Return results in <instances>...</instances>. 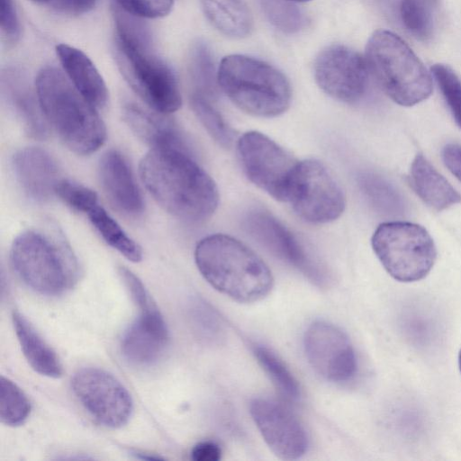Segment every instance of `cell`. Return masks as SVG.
Here are the masks:
<instances>
[{"label":"cell","mask_w":461,"mask_h":461,"mask_svg":"<svg viewBox=\"0 0 461 461\" xmlns=\"http://www.w3.org/2000/svg\"><path fill=\"white\" fill-rule=\"evenodd\" d=\"M140 176L154 200L178 219L203 221L218 206L214 181L189 150L152 149L140 163Z\"/></svg>","instance_id":"obj_1"},{"label":"cell","mask_w":461,"mask_h":461,"mask_svg":"<svg viewBox=\"0 0 461 461\" xmlns=\"http://www.w3.org/2000/svg\"><path fill=\"white\" fill-rule=\"evenodd\" d=\"M194 260L203 278L218 292L240 303L264 299L274 278L267 264L245 244L225 234L202 239Z\"/></svg>","instance_id":"obj_2"},{"label":"cell","mask_w":461,"mask_h":461,"mask_svg":"<svg viewBox=\"0 0 461 461\" xmlns=\"http://www.w3.org/2000/svg\"><path fill=\"white\" fill-rule=\"evenodd\" d=\"M35 91L48 124L71 151L89 155L104 144L106 129L96 108L60 69L42 68L35 78Z\"/></svg>","instance_id":"obj_3"},{"label":"cell","mask_w":461,"mask_h":461,"mask_svg":"<svg viewBox=\"0 0 461 461\" xmlns=\"http://www.w3.org/2000/svg\"><path fill=\"white\" fill-rule=\"evenodd\" d=\"M10 258L23 283L41 294H60L79 278L80 267L73 249L52 226L19 234L12 244Z\"/></svg>","instance_id":"obj_4"},{"label":"cell","mask_w":461,"mask_h":461,"mask_svg":"<svg viewBox=\"0 0 461 461\" xmlns=\"http://www.w3.org/2000/svg\"><path fill=\"white\" fill-rule=\"evenodd\" d=\"M218 84L237 107L254 116H278L291 103L292 91L285 76L272 65L249 56L224 57L218 68Z\"/></svg>","instance_id":"obj_5"},{"label":"cell","mask_w":461,"mask_h":461,"mask_svg":"<svg viewBox=\"0 0 461 461\" xmlns=\"http://www.w3.org/2000/svg\"><path fill=\"white\" fill-rule=\"evenodd\" d=\"M370 74L396 104L412 106L432 93V77L422 61L397 34L377 30L366 47Z\"/></svg>","instance_id":"obj_6"},{"label":"cell","mask_w":461,"mask_h":461,"mask_svg":"<svg viewBox=\"0 0 461 461\" xmlns=\"http://www.w3.org/2000/svg\"><path fill=\"white\" fill-rule=\"evenodd\" d=\"M117 66L131 89L153 110L170 113L182 97L171 67L154 51L152 42H129L114 37Z\"/></svg>","instance_id":"obj_7"},{"label":"cell","mask_w":461,"mask_h":461,"mask_svg":"<svg viewBox=\"0 0 461 461\" xmlns=\"http://www.w3.org/2000/svg\"><path fill=\"white\" fill-rule=\"evenodd\" d=\"M371 243L384 268L400 282L424 278L437 258L436 246L429 233L412 222L381 223L375 230Z\"/></svg>","instance_id":"obj_8"},{"label":"cell","mask_w":461,"mask_h":461,"mask_svg":"<svg viewBox=\"0 0 461 461\" xmlns=\"http://www.w3.org/2000/svg\"><path fill=\"white\" fill-rule=\"evenodd\" d=\"M237 154L253 184L278 201H289L300 161L258 131H248L239 138Z\"/></svg>","instance_id":"obj_9"},{"label":"cell","mask_w":461,"mask_h":461,"mask_svg":"<svg viewBox=\"0 0 461 461\" xmlns=\"http://www.w3.org/2000/svg\"><path fill=\"white\" fill-rule=\"evenodd\" d=\"M303 221L321 224L344 212V194L326 167L315 159L300 161L288 201Z\"/></svg>","instance_id":"obj_10"},{"label":"cell","mask_w":461,"mask_h":461,"mask_svg":"<svg viewBox=\"0 0 461 461\" xmlns=\"http://www.w3.org/2000/svg\"><path fill=\"white\" fill-rule=\"evenodd\" d=\"M71 385L83 407L99 423L117 429L129 421L131 396L112 374L96 367L82 368L74 375Z\"/></svg>","instance_id":"obj_11"},{"label":"cell","mask_w":461,"mask_h":461,"mask_svg":"<svg viewBox=\"0 0 461 461\" xmlns=\"http://www.w3.org/2000/svg\"><path fill=\"white\" fill-rule=\"evenodd\" d=\"M313 70L320 88L340 102L357 103L367 90L370 71L366 60L345 45L324 48L316 57Z\"/></svg>","instance_id":"obj_12"},{"label":"cell","mask_w":461,"mask_h":461,"mask_svg":"<svg viewBox=\"0 0 461 461\" xmlns=\"http://www.w3.org/2000/svg\"><path fill=\"white\" fill-rule=\"evenodd\" d=\"M245 230L280 259L302 272L318 286H326L330 276L326 269L305 249L289 229L270 212L254 209L242 221Z\"/></svg>","instance_id":"obj_13"},{"label":"cell","mask_w":461,"mask_h":461,"mask_svg":"<svg viewBox=\"0 0 461 461\" xmlns=\"http://www.w3.org/2000/svg\"><path fill=\"white\" fill-rule=\"evenodd\" d=\"M303 346L308 362L324 379L343 383L356 375L353 345L338 326L323 321L312 322L305 331Z\"/></svg>","instance_id":"obj_14"},{"label":"cell","mask_w":461,"mask_h":461,"mask_svg":"<svg viewBox=\"0 0 461 461\" xmlns=\"http://www.w3.org/2000/svg\"><path fill=\"white\" fill-rule=\"evenodd\" d=\"M249 411L265 442L279 458L295 460L306 453L309 438L305 428L283 403L258 397L250 402Z\"/></svg>","instance_id":"obj_15"},{"label":"cell","mask_w":461,"mask_h":461,"mask_svg":"<svg viewBox=\"0 0 461 461\" xmlns=\"http://www.w3.org/2000/svg\"><path fill=\"white\" fill-rule=\"evenodd\" d=\"M168 339L167 324L154 303L140 309L138 319L123 333L121 351L133 365L150 366L163 356Z\"/></svg>","instance_id":"obj_16"},{"label":"cell","mask_w":461,"mask_h":461,"mask_svg":"<svg viewBox=\"0 0 461 461\" xmlns=\"http://www.w3.org/2000/svg\"><path fill=\"white\" fill-rule=\"evenodd\" d=\"M98 177L107 200L118 212L128 217L143 212L142 195L127 160L120 152L109 150L104 154L98 166Z\"/></svg>","instance_id":"obj_17"},{"label":"cell","mask_w":461,"mask_h":461,"mask_svg":"<svg viewBox=\"0 0 461 461\" xmlns=\"http://www.w3.org/2000/svg\"><path fill=\"white\" fill-rule=\"evenodd\" d=\"M13 168L23 191L36 202H45L53 194L59 178L55 158L38 147L18 150L13 158Z\"/></svg>","instance_id":"obj_18"},{"label":"cell","mask_w":461,"mask_h":461,"mask_svg":"<svg viewBox=\"0 0 461 461\" xmlns=\"http://www.w3.org/2000/svg\"><path fill=\"white\" fill-rule=\"evenodd\" d=\"M122 113L131 131L152 149L189 150L178 129L167 118L134 103L124 104Z\"/></svg>","instance_id":"obj_19"},{"label":"cell","mask_w":461,"mask_h":461,"mask_svg":"<svg viewBox=\"0 0 461 461\" xmlns=\"http://www.w3.org/2000/svg\"><path fill=\"white\" fill-rule=\"evenodd\" d=\"M59 62L74 86L95 108L108 100L106 85L92 60L80 50L68 44L56 46Z\"/></svg>","instance_id":"obj_20"},{"label":"cell","mask_w":461,"mask_h":461,"mask_svg":"<svg viewBox=\"0 0 461 461\" xmlns=\"http://www.w3.org/2000/svg\"><path fill=\"white\" fill-rule=\"evenodd\" d=\"M409 180L417 195L437 211L461 202V194L420 153L411 164Z\"/></svg>","instance_id":"obj_21"},{"label":"cell","mask_w":461,"mask_h":461,"mask_svg":"<svg viewBox=\"0 0 461 461\" xmlns=\"http://www.w3.org/2000/svg\"><path fill=\"white\" fill-rule=\"evenodd\" d=\"M6 101L26 133L37 140H44L48 135V122L41 108L37 94L33 95L23 76L8 73L3 82Z\"/></svg>","instance_id":"obj_22"},{"label":"cell","mask_w":461,"mask_h":461,"mask_svg":"<svg viewBox=\"0 0 461 461\" xmlns=\"http://www.w3.org/2000/svg\"><path fill=\"white\" fill-rule=\"evenodd\" d=\"M12 318L22 351L32 368L48 377H60L63 369L56 352L22 313L14 311Z\"/></svg>","instance_id":"obj_23"},{"label":"cell","mask_w":461,"mask_h":461,"mask_svg":"<svg viewBox=\"0 0 461 461\" xmlns=\"http://www.w3.org/2000/svg\"><path fill=\"white\" fill-rule=\"evenodd\" d=\"M204 15L225 36L240 39L253 30V17L244 0H201Z\"/></svg>","instance_id":"obj_24"},{"label":"cell","mask_w":461,"mask_h":461,"mask_svg":"<svg viewBox=\"0 0 461 461\" xmlns=\"http://www.w3.org/2000/svg\"><path fill=\"white\" fill-rule=\"evenodd\" d=\"M87 216L102 239L110 247L131 262L141 260V248L127 235L102 206L96 205L87 213Z\"/></svg>","instance_id":"obj_25"},{"label":"cell","mask_w":461,"mask_h":461,"mask_svg":"<svg viewBox=\"0 0 461 461\" xmlns=\"http://www.w3.org/2000/svg\"><path fill=\"white\" fill-rule=\"evenodd\" d=\"M439 0H401L402 24L413 36L427 41L433 35Z\"/></svg>","instance_id":"obj_26"},{"label":"cell","mask_w":461,"mask_h":461,"mask_svg":"<svg viewBox=\"0 0 461 461\" xmlns=\"http://www.w3.org/2000/svg\"><path fill=\"white\" fill-rule=\"evenodd\" d=\"M189 70L194 86L192 94L212 99L218 94V71L206 44L197 42L191 50Z\"/></svg>","instance_id":"obj_27"},{"label":"cell","mask_w":461,"mask_h":461,"mask_svg":"<svg viewBox=\"0 0 461 461\" xmlns=\"http://www.w3.org/2000/svg\"><path fill=\"white\" fill-rule=\"evenodd\" d=\"M253 353L279 392L288 400H298L301 392L297 380L276 353L262 345H254Z\"/></svg>","instance_id":"obj_28"},{"label":"cell","mask_w":461,"mask_h":461,"mask_svg":"<svg viewBox=\"0 0 461 461\" xmlns=\"http://www.w3.org/2000/svg\"><path fill=\"white\" fill-rule=\"evenodd\" d=\"M191 106L211 137L219 145L230 148L235 139L234 131L228 125L221 113L212 104V99L197 94H192Z\"/></svg>","instance_id":"obj_29"},{"label":"cell","mask_w":461,"mask_h":461,"mask_svg":"<svg viewBox=\"0 0 461 461\" xmlns=\"http://www.w3.org/2000/svg\"><path fill=\"white\" fill-rule=\"evenodd\" d=\"M31 404L24 393L9 378L0 379V420L8 426H20L28 418Z\"/></svg>","instance_id":"obj_30"},{"label":"cell","mask_w":461,"mask_h":461,"mask_svg":"<svg viewBox=\"0 0 461 461\" xmlns=\"http://www.w3.org/2000/svg\"><path fill=\"white\" fill-rule=\"evenodd\" d=\"M268 21L278 30L294 33L308 23L303 11L290 0H258Z\"/></svg>","instance_id":"obj_31"},{"label":"cell","mask_w":461,"mask_h":461,"mask_svg":"<svg viewBox=\"0 0 461 461\" xmlns=\"http://www.w3.org/2000/svg\"><path fill=\"white\" fill-rule=\"evenodd\" d=\"M358 182L366 196L384 213H397L402 207L400 196L383 178L373 174H363Z\"/></svg>","instance_id":"obj_32"},{"label":"cell","mask_w":461,"mask_h":461,"mask_svg":"<svg viewBox=\"0 0 461 461\" xmlns=\"http://www.w3.org/2000/svg\"><path fill=\"white\" fill-rule=\"evenodd\" d=\"M431 72L456 123L461 129V79L449 66L441 63L433 65Z\"/></svg>","instance_id":"obj_33"},{"label":"cell","mask_w":461,"mask_h":461,"mask_svg":"<svg viewBox=\"0 0 461 461\" xmlns=\"http://www.w3.org/2000/svg\"><path fill=\"white\" fill-rule=\"evenodd\" d=\"M55 194L73 210L86 214L98 205L95 192L68 179H60L56 186Z\"/></svg>","instance_id":"obj_34"},{"label":"cell","mask_w":461,"mask_h":461,"mask_svg":"<svg viewBox=\"0 0 461 461\" xmlns=\"http://www.w3.org/2000/svg\"><path fill=\"white\" fill-rule=\"evenodd\" d=\"M125 12L140 18H160L167 15L174 0H114Z\"/></svg>","instance_id":"obj_35"},{"label":"cell","mask_w":461,"mask_h":461,"mask_svg":"<svg viewBox=\"0 0 461 461\" xmlns=\"http://www.w3.org/2000/svg\"><path fill=\"white\" fill-rule=\"evenodd\" d=\"M0 23L3 39L14 44L20 38L21 25L14 0H0Z\"/></svg>","instance_id":"obj_36"},{"label":"cell","mask_w":461,"mask_h":461,"mask_svg":"<svg viewBox=\"0 0 461 461\" xmlns=\"http://www.w3.org/2000/svg\"><path fill=\"white\" fill-rule=\"evenodd\" d=\"M193 318L199 331L208 339H215L221 333V322L212 309L203 302L194 304Z\"/></svg>","instance_id":"obj_37"},{"label":"cell","mask_w":461,"mask_h":461,"mask_svg":"<svg viewBox=\"0 0 461 461\" xmlns=\"http://www.w3.org/2000/svg\"><path fill=\"white\" fill-rule=\"evenodd\" d=\"M95 3L96 0H50L48 5L65 14L78 15L92 10Z\"/></svg>","instance_id":"obj_38"},{"label":"cell","mask_w":461,"mask_h":461,"mask_svg":"<svg viewBox=\"0 0 461 461\" xmlns=\"http://www.w3.org/2000/svg\"><path fill=\"white\" fill-rule=\"evenodd\" d=\"M442 159L448 170L461 182V146L447 144L442 149Z\"/></svg>","instance_id":"obj_39"},{"label":"cell","mask_w":461,"mask_h":461,"mask_svg":"<svg viewBox=\"0 0 461 461\" xmlns=\"http://www.w3.org/2000/svg\"><path fill=\"white\" fill-rule=\"evenodd\" d=\"M191 456L194 461H218L221 457V449L215 442L202 441L193 447Z\"/></svg>","instance_id":"obj_40"},{"label":"cell","mask_w":461,"mask_h":461,"mask_svg":"<svg viewBox=\"0 0 461 461\" xmlns=\"http://www.w3.org/2000/svg\"><path fill=\"white\" fill-rule=\"evenodd\" d=\"M372 3L378 5L380 6H387L391 0H370Z\"/></svg>","instance_id":"obj_41"},{"label":"cell","mask_w":461,"mask_h":461,"mask_svg":"<svg viewBox=\"0 0 461 461\" xmlns=\"http://www.w3.org/2000/svg\"><path fill=\"white\" fill-rule=\"evenodd\" d=\"M34 3H38V4H45V5H48L49 1L50 0H31Z\"/></svg>","instance_id":"obj_42"},{"label":"cell","mask_w":461,"mask_h":461,"mask_svg":"<svg viewBox=\"0 0 461 461\" xmlns=\"http://www.w3.org/2000/svg\"><path fill=\"white\" fill-rule=\"evenodd\" d=\"M458 364H459V369H460V372H461V349H460V352H459V355H458Z\"/></svg>","instance_id":"obj_43"},{"label":"cell","mask_w":461,"mask_h":461,"mask_svg":"<svg viewBox=\"0 0 461 461\" xmlns=\"http://www.w3.org/2000/svg\"><path fill=\"white\" fill-rule=\"evenodd\" d=\"M290 1L296 2V3H303V2H308L311 0H290Z\"/></svg>","instance_id":"obj_44"}]
</instances>
